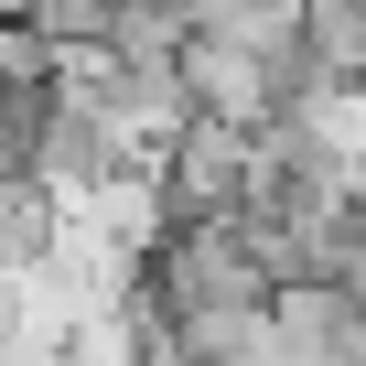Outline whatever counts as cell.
Masks as SVG:
<instances>
[{"label":"cell","instance_id":"obj_1","mask_svg":"<svg viewBox=\"0 0 366 366\" xmlns=\"http://www.w3.org/2000/svg\"><path fill=\"white\" fill-rule=\"evenodd\" d=\"M151 302H162L172 323H194V312H269L280 291H269V269L248 259L237 216H216V227H183V237L151 259Z\"/></svg>","mask_w":366,"mask_h":366},{"label":"cell","instance_id":"obj_2","mask_svg":"<svg viewBox=\"0 0 366 366\" xmlns=\"http://www.w3.org/2000/svg\"><path fill=\"white\" fill-rule=\"evenodd\" d=\"M183 86H194V108L227 119V129L291 119V76H280V54H259L248 33H194V44H183Z\"/></svg>","mask_w":366,"mask_h":366}]
</instances>
